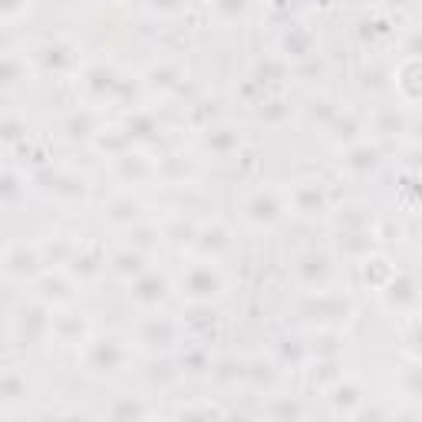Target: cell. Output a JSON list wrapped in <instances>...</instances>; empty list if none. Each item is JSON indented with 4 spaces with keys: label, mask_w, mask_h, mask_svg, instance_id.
Masks as SVG:
<instances>
[{
    "label": "cell",
    "mask_w": 422,
    "mask_h": 422,
    "mask_svg": "<svg viewBox=\"0 0 422 422\" xmlns=\"http://www.w3.org/2000/svg\"><path fill=\"white\" fill-rule=\"evenodd\" d=\"M122 363H125V350L119 346V340H113V336L96 340L86 353V373H93V376H113Z\"/></svg>",
    "instance_id": "obj_1"
},
{
    "label": "cell",
    "mask_w": 422,
    "mask_h": 422,
    "mask_svg": "<svg viewBox=\"0 0 422 422\" xmlns=\"http://www.w3.org/2000/svg\"><path fill=\"white\" fill-rule=\"evenodd\" d=\"M37 251L27 248V244H13L7 251V261H4V270H7V278H17V280H27L30 274H37Z\"/></svg>",
    "instance_id": "obj_2"
},
{
    "label": "cell",
    "mask_w": 422,
    "mask_h": 422,
    "mask_svg": "<svg viewBox=\"0 0 422 422\" xmlns=\"http://www.w3.org/2000/svg\"><path fill=\"white\" fill-rule=\"evenodd\" d=\"M218 274H211L208 268H198L192 270V278H188V290H192V297L205 300V297H215L218 294Z\"/></svg>",
    "instance_id": "obj_3"
},
{
    "label": "cell",
    "mask_w": 422,
    "mask_h": 422,
    "mask_svg": "<svg viewBox=\"0 0 422 422\" xmlns=\"http://www.w3.org/2000/svg\"><path fill=\"white\" fill-rule=\"evenodd\" d=\"M0 396H4V406H13L17 399H23L27 396V376H20V370H7L0 380Z\"/></svg>",
    "instance_id": "obj_4"
},
{
    "label": "cell",
    "mask_w": 422,
    "mask_h": 422,
    "mask_svg": "<svg viewBox=\"0 0 422 422\" xmlns=\"http://www.w3.org/2000/svg\"><path fill=\"white\" fill-rule=\"evenodd\" d=\"M40 59H43L50 69H57L59 73V69L69 63V47H63V43H50V47L40 50Z\"/></svg>",
    "instance_id": "obj_5"
},
{
    "label": "cell",
    "mask_w": 422,
    "mask_h": 422,
    "mask_svg": "<svg viewBox=\"0 0 422 422\" xmlns=\"http://www.w3.org/2000/svg\"><path fill=\"white\" fill-rule=\"evenodd\" d=\"M330 399H333V406H336V409H343L346 416L356 413V406L363 403V396L356 393L353 386H336V396H330Z\"/></svg>",
    "instance_id": "obj_6"
},
{
    "label": "cell",
    "mask_w": 422,
    "mask_h": 422,
    "mask_svg": "<svg viewBox=\"0 0 422 422\" xmlns=\"http://www.w3.org/2000/svg\"><path fill=\"white\" fill-rule=\"evenodd\" d=\"M162 290H165V284L159 278H145L135 284V297L145 300V304H155V300H162Z\"/></svg>",
    "instance_id": "obj_7"
},
{
    "label": "cell",
    "mask_w": 422,
    "mask_h": 422,
    "mask_svg": "<svg viewBox=\"0 0 422 422\" xmlns=\"http://www.w3.org/2000/svg\"><path fill=\"white\" fill-rule=\"evenodd\" d=\"M251 211H254V218L258 221H274L278 218V205L270 202V198H258V202L251 205Z\"/></svg>",
    "instance_id": "obj_8"
},
{
    "label": "cell",
    "mask_w": 422,
    "mask_h": 422,
    "mask_svg": "<svg viewBox=\"0 0 422 422\" xmlns=\"http://www.w3.org/2000/svg\"><path fill=\"white\" fill-rule=\"evenodd\" d=\"M0 10H4V20L7 23H13V20L27 10V0H0Z\"/></svg>",
    "instance_id": "obj_9"
},
{
    "label": "cell",
    "mask_w": 422,
    "mask_h": 422,
    "mask_svg": "<svg viewBox=\"0 0 422 422\" xmlns=\"http://www.w3.org/2000/svg\"><path fill=\"white\" fill-rule=\"evenodd\" d=\"M109 416H145V406H139V403H125L122 409H113Z\"/></svg>",
    "instance_id": "obj_10"
},
{
    "label": "cell",
    "mask_w": 422,
    "mask_h": 422,
    "mask_svg": "<svg viewBox=\"0 0 422 422\" xmlns=\"http://www.w3.org/2000/svg\"><path fill=\"white\" fill-rule=\"evenodd\" d=\"M4 135H7V142H13V139H20V122L17 119H7V122H4Z\"/></svg>",
    "instance_id": "obj_11"
},
{
    "label": "cell",
    "mask_w": 422,
    "mask_h": 422,
    "mask_svg": "<svg viewBox=\"0 0 422 422\" xmlns=\"http://www.w3.org/2000/svg\"><path fill=\"white\" fill-rule=\"evenodd\" d=\"M4 192H7V202H13V195H17V178H13V172L4 175Z\"/></svg>",
    "instance_id": "obj_12"
},
{
    "label": "cell",
    "mask_w": 422,
    "mask_h": 422,
    "mask_svg": "<svg viewBox=\"0 0 422 422\" xmlns=\"http://www.w3.org/2000/svg\"><path fill=\"white\" fill-rule=\"evenodd\" d=\"M419 343H422V326H419Z\"/></svg>",
    "instance_id": "obj_13"
}]
</instances>
